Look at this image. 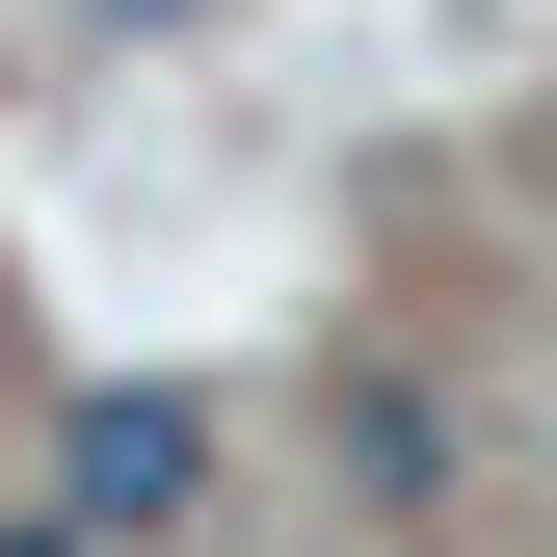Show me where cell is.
Returning <instances> with one entry per match:
<instances>
[{
    "label": "cell",
    "instance_id": "cell-1",
    "mask_svg": "<svg viewBox=\"0 0 557 557\" xmlns=\"http://www.w3.org/2000/svg\"><path fill=\"white\" fill-rule=\"evenodd\" d=\"M53 505H81V531H186V505H213V398H81V451H53Z\"/></svg>",
    "mask_w": 557,
    "mask_h": 557
},
{
    "label": "cell",
    "instance_id": "cell-2",
    "mask_svg": "<svg viewBox=\"0 0 557 557\" xmlns=\"http://www.w3.org/2000/svg\"><path fill=\"white\" fill-rule=\"evenodd\" d=\"M345 478H372V505H451V398L372 372V398H345Z\"/></svg>",
    "mask_w": 557,
    "mask_h": 557
},
{
    "label": "cell",
    "instance_id": "cell-4",
    "mask_svg": "<svg viewBox=\"0 0 557 557\" xmlns=\"http://www.w3.org/2000/svg\"><path fill=\"white\" fill-rule=\"evenodd\" d=\"M107 27H186V0H107Z\"/></svg>",
    "mask_w": 557,
    "mask_h": 557
},
{
    "label": "cell",
    "instance_id": "cell-3",
    "mask_svg": "<svg viewBox=\"0 0 557 557\" xmlns=\"http://www.w3.org/2000/svg\"><path fill=\"white\" fill-rule=\"evenodd\" d=\"M0 557H107V531H81V505H27V531H0Z\"/></svg>",
    "mask_w": 557,
    "mask_h": 557
}]
</instances>
